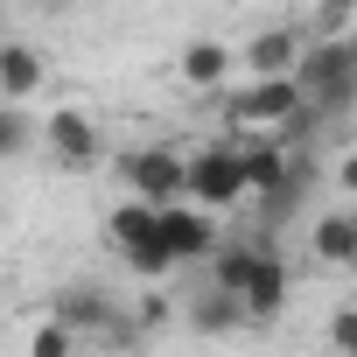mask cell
Here are the masks:
<instances>
[{
  "mask_svg": "<svg viewBox=\"0 0 357 357\" xmlns=\"http://www.w3.org/2000/svg\"><path fill=\"white\" fill-rule=\"evenodd\" d=\"M294 84H301V112H322V119L350 112L357 105V43H343V36L336 43H308Z\"/></svg>",
  "mask_w": 357,
  "mask_h": 357,
  "instance_id": "cell-1",
  "label": "cell"
},
{
  "mask_svg": "<svg viewBox=\"0 0 357 357\" xmlns=\"http://www.w3.org/2000/svg\"><path fill=\"white\" fill-rule=\"evenodd\" d=\"M183 197H190V211H204V218L245 204V168H238V147H231V140H211V147L183 154Z\"/></svg>",
  "mask_w": 357,
  "mask_h": 357,
  "instance_id": "cell-2",
  "label": "cell"
},
{
  "mask_svg": "<svg viewBox=\"0 0 357 357\" xmlns=\"http://www.w3.org/2000/svg\"><path fill=\"white\" fill-rule=\"evenodd\" d=\"M119 175H126L133 204H147V211H175L183 204V154L175 147H133L119 161Z\"/></svg>",
  "mask_w": 357,
  "mask_h": 357,
  "instance_id": "cell-3",
  "label": "cell"
},
{
  "mask_svg": "<svg viewBox=\"0 0 357 357\" xmlns=\"http://www.w3.org/2000/svg\"><path fill=\"white\" fill-rule=\"evenodd\" d=\"M50 322H63L70 336H105V343H133V322L112 308V294L105 287H63L56 294V308H50Z\"/></svg>",
  "mask_w": 357,
  "mask_h": 357,
  "instance_id": "cell-4",
  "label": "cell"
},
{
  "mask_svg": "<svg viewBox=\"0 0 357 357\" xmlns=\"http://www.w3.org/2000/svg\"><path fill=\"white\" fill-rule=\"evenodd\" d=\"M43 147H50V161H56V168H70V175L98 168V154H105V140H98L91 112H77V105H56V112L43 119Z\"/></svg>",
  "mask_w": 357,
  "mask_h": 357,
  "instance_id": "cell-5",
  "label": "cell"
},
{
  "mask_svg": "<svg viewBox=\"0 0 357 357\" xmlns=\"http://www.w3.org/2000/svg\"><path fill=\"white\" fill-rule=\"evenodd\" d=\"M301 112V84L294 77H252L245 91H231V119L238 126H287Z\"/></svg>",
  "mask_w": 357,
  "mask_h": 357,
  "instance_id": "cell-6",
  "label": "cell"
},
{
  "mask_svg": "<svg viewBox=\"0 0 357 357\" xmlns=\"http://www.w3.org/2000/svg\"><path fill=\"white\" fill-rule=\"evenodd\" d=\"M154 238H161V252H168L175 266H190V259H211V252H218V225H211L204 211H190V204L154 211Z\"/></svg>",
  "mask_w": 357,
  "mask_h": 357,
  "instance_id": "cell-7",
  "label": "cell"
},
{
  "mask_svg": "<svg viewBox=\"0 0 357 357\" xmlns=\"http://www.w3.org/2000/svg\"><path fill=\"white\" fill-rule=\"evenodd\" d=\"M231 56H238L252 77H294V70H301V56H308V36L280 22V29H259V36H245V50H231Z\"/></svg>",
  "mask_w": 357,
  "mask_h": 357,
  "instance_id": "cell-8",
  "label": "cell"
},
{
  "mask_svg": "<svg viewBox=\"0 0 357 357\" xmlns=\"http://www.w3.org/2000/svg\"><path fill=\"white\" fill-rule=\"evenodd\" d=\"M238 308H245V322H280V308H287V259H280L266 238H259V252H252V280H245Z\"/></svg>",
  "mask_w": 357,
  "mask_h": 357,
  "instance_id": "cell-9",
  "label": "cell"
},
{
  "mask_svg": "<svg viewBox=\"0 0 357 357\" xmlns=\"http://www.w3.org/2000/svg\"><path fill=\"white\" fill-rule=\"evenodd\" d=\"M43 77H50L43 50H29V43H0V105L36 98V91H43Z\"/></svg>",
  "mask_w": 357,
  "mask_h": 357,
  "instance_id": "cell-10",
  "label": "cell"
},
{
  "mask_svg": "<svg viewBox=\"0 0 357 357\" xmlns=\"http://www.w3.org/2000/svg\"><path fill=\"white\" fill-rule=\"evenodd\" d=\"M238 168H245V197H280L287 190V175H294V161H287V147H273V140H252V147H238Z\"/></svg>",
  "mask_w": 357,
  "mask_h": 357,
  "instance_id": "cell-11",
  "label": "cell"
},
{
  "mask_svg": "<svg viewBox=\"0 0 357 357\" xmlns=\"http://www.w3.org/2000/svg\"><path fill=\"white\" fill-rule=\"evenodd\" d=\"M308 252L322 266H350L357 259V211H322L315 231H308Z\"/></svg>",
  "mask_w": 357,
  "mask_h": 357,
  "instance_id": "cell-12",
  "label": "cell"
},
{
  "mask_svg": "<svg viewBox=\"0 0 357 357\" xmlns=\"http://www.w3.org/2000/svg\"><path fill=\"white\" fill-rule=\"evenodd\" d=\"M105 238L119 245V259H133V252L161 245V238H154V211H147V204H133V197H126V204H119V211L105 218Z\"/></svg>",
  "mask_w": 357,
  "mask_h": 357,
  "instance_id": "cell-13",
  "label": "cell"
},
{
  "mask_svg": "<svg viewBox=\"0 0 357 357\" xmlns=\"http://www.w3.org/2000/svg\"><path fill=\"white\" fill-rule=\"evenodd\" d=\"M225 70H231V50H225L218 36H197V43L183 50V84H197V91H218V84H225Z\"/></svg>",
  "mask_w": 357,
  "mask_h": 357,
  "instance_id": "cell-14",
  "label": "cell"
},
{
  "mask_svg": "<svg viewBox=\"0 0 357 357\" xmlns=\"http://www.w3.org/2000/svg\"><path fill=\"white\" fill-rule=\"evenodd\" d=\"M252 252H259V238H252V245H218V252H211V287L238 301L245 280H252Z\"/></svg>",
  "mask_w": 357,
  "mask_h": 357,
  "instance_id": "cell-15",
  "label": "cell"
},
{
  "mask_svg": "<svg viewBox=\"0 0 357 357\" xmlns=\"http://www.w3.org/2000/svg\"><path fill=\"white\" fill-rule=\"evenodd\" d=\"M190 315H197V329H204V336H231V329H245V308H238L231 294H218V287H211Z\"/></svg>",
  "mask_w": 357,
  "mask_h": 357,
  "instance_id": "cell-16",
  "label": "cell"
},
{
  "mask_svg": "<svg viewBox=\"0 0 357 357\" xmlns=\"http://www.w3.org/2000/svg\"><path fill=\"white\" fill-rule=\"evenodd\" d=\"M36 147V126L22 119V105H0V168H8V161H22Z\"/></svg>",
  "mask_w": 357,
  "mask_h": 357,
  "instance_id": "cell-17",
  "label": "cell"
},
{
  "mask_svg": "<svg viewBox=\"0 0 357 357\" xmlns=\"http://www.w3.org/2000/svg\"><path fill=\"white\" fill-rule=\"evenodd\" d=\"M29 357H77V336H70L63 322H43V329L29 336Z\"/></svg>",
  "mask_w": 357,
  "mask_h": 357,
  "instance_id": "cell-18",
  "label": "cell"
},
{
  "mask_svg": "<svg viewBox=\"0 0 357 357\" xmlns=\"http://www.w3.org/2000/svg\"><path fill=\"white\" fill-rule=\"evenodd\" d=\"M329 343H336V357H357V308L329 315Z\"/></svg>",
  "mask_w": 357,
  "mask_h": 357,
  "instance_id": "cell-19",
  "label": "cell"
},
{
  "mask_svg": "<svg viewBox=\"0 0 357 357\" xmlns=\"http://www.w3.org/2000/svg\"><path fill=\"white\" fill-rule=\"evenodd\" d=\"M336 183H343V190H350V197H357V147H350V154H343V161H336Z\"/></svg>",
  "mask_w": 357,
  "mask_h": 357,
  "instance_id": "cell-20",
  "label": "cell"
}]
</instances>
